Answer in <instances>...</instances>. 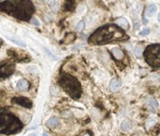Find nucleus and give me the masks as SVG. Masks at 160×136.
I'll return each instance as SVG.
<instances>
[{"mask_svg":"<svg viewBox=\"0 0 160 136\" xmlns=\"http://www.w3.org/2000/svg\"><path fill=\"white\" fill-rule=\"evenodd\" d=\"M59 85L73 99H79L81 95L80 82L69 74H64L59 79Z\"/></svg>","mask_w":160,"mask_h":136,"instance_id":"obj_4","label":"nucleus"},{"mask_svg":"<svg viewBox=\"0 0 160 136\" xmlns=\"http://www.w3.org/2000/svg\"><path fill=\"white\" fill-rule=\"evenodd\" d=\"M27 136H37L36 133H30V134H28Z\"/></svg>","mask_w":160,"mask_h":136,"instance_id":"obj_21","label":"nucleus"},{"mask_svg":"<svg viewBox=\"0 0 160 136\" xmlns=\"http://www.w3.org/2000/svg\"><path fill=\"white\" fill-rule=\"evenodd\" d=\"M12 102L25 108L32 107V102L28 98H26V97H15V98L12 99Z\"/></svg>","mask_w":160,"mask_h":136,"instance_id":"obj_7","label":"nucleus"},{"mask_svg":"<svg viewBox=\"0 0 160 136\" xmlns=\"http://www.w3.org/2000/svg\"><path fill=\"white\" fill-rule=\"evenodd\" d=\"M23 127L17 116L9 112H0V133L13 134Z\"/></svg>","mask_w":160,"mask_h":136,"instance_id":"obj_3","label":"nucleus"},{"mask_svg":"<svg viewBox=\"0 0 160 136\" xmlns=\"http://www.w3.org/2000/svg\"><path fill=\"white\" fill-rule=\"evenodd\" d=\"M17 87L18 89H20V90H27L28 88H29V84L28 82L25 80V79H21V80H19L18 83H17Z\"/></svg>","mask_w":160,"mask_h":136,"instance_id":"obj_10","label":"nucleus"},{"mask_svg":"<svg viewBox=\"0 0 160 136\" xmlns=\"http://www.w3.org/2000/svg\"><path fill=\"white\" fill-rule=\"evenodd\" d=\"M116 24L119 25L120 28L123 29V30H126V29H128V27H129V23H128V22L126 21V19H125V18L118 19V20L116 21Z\"/></svg>","mask_w":160,"mask_h":136,"instance_id":"obj_8","label":"nucleus"},{"mask_svg":"<svg viewBox=\"0 0 160 136\" xmlns=\"http://www.w3.org/2000/svg\"><path fill=\"white\" fill-rule=\"evenodd\" d=\"M148 105H149V106L152 108V111H153V112L156 111V108L158 106V103H157V102H156L155 99H149Z\"/></svg>","mask_w":160,"mask_h":136,"instance_id":"obj_15","label":"nucleus"},{"mask_svg":"<svg viewBox=\"0 0 160 136\" xmlns=\"http://www.w3.org/2000/svg\"><path fill=\"white\" fill-rule=\"evenodd\" d=\"M146 63L153 67H160V44L150 45L144 51Z\"/></svg>","mask_w":160,"mask_h":136,"instance_id":"obj_5","label":"nucleus"},{"mask_svg":"<svg viewBox=\"0 0 160 136\" xmlns=\"http://www.w3.org/2000/svg\"><path fill=\"white\" fill-rule=\"evenodd\" d=\"M132 128V125H131V123L127 120V119H125L122 121V124H121V129H123L124 132H128L130 131Z\"/></svg>","mask_w":160,"mask_h":136,"instance_id":"obj_14","label":"nucleus"},{"mask_svg":"<svg viewBox=\"0 0 160 136\" xmlns=\"http://www.w3.org/2000/svg\"><path fill=\"white\" fill-rule=\"evenodd\" d=\"M30 23H33V24H36V25H40V22L37 21L36 19H31V20H30Z\"/></svg>","mask_w":160,"mask_h":136,"instance_id":"obj_20","label":"nucleus"},{"mask_svg":"<svg viewBox=\"0 0 160 136\" xmlns=\"http://www.w3.org/2000/svg\"><path fill=\"white\" fill-rule=\"evenodd\" d=\"M128 36H126L125 31L115 24H107L95 30L89 37V43L92 45H104L113 41L127 40Z\"/></svg>","mask_w":160,"mask_h":136,"instance_id":"obj_1","label":"nucleus"},{"mask_svg":"<svg viewBox=\"0 0 160 136\" xmlns=\"http://www.w3.org/2000/svg\"><path fill=\"white\" fill-rule=\"evenodd\" d=\"M84 23L81 21L78 23V25H77V30H78L79 32H81L82 30H84Z\"/></svg>","mask_w":160,"mask_h":136,"instance_id":"obj_17","label":"nucleus"},{"mask_svg":"<svg viewBox=\"0 0 160 136\" xmlns=\"http://www.w3.org/2000/svg\"><path fill=\"white\" fill-rule=\"evenodd\" d=\"M135 53H136V55L138 57L142 55V46H138L136 48V49H135Z\"/></svg>","mask_w":160,"mask_h":136,"instance_id":"obj_16","label":"nucleus"},{"mask_svg":"<svg viewBox=\"0 0 160 136\" xmlns=\"http://www.w3.org/2000/svg\"><path fill=\"white\" fill-rule=\"evenodd\" d=\"M10 39L13 42V43H16V44H18V45H20V46H23V47H25V44L24 43H23V42H19L18 40H16V39H12V38H10Z\"/></svg>","mask_w":160,"mask_h":136,"instance_id":"obj_19","label":"nucleus"},{"mask_svg":"<svg viewBox=\"0 0 160 136\" xmlns=\"http://www.w3.org/2000/svg\"><path fill=\"white\" fill-rule=\"evenodd\" d=\"M15 71V64L12 63H0V79H6L11 76Z\"/></svg>","mask_w":160,"mask_h":136,"instance_id":"obj_6","label":"nucleus"},{"mask_svg":"<svg viewBox=\"0 0 160 136\" xmlns=\"http://www.w3.org/2000/svg\"><path fill=\"white\" fill-rule=\"evenodd\" d=\"M149 33H150V30L148 28H146L140 32L139 34H140V36H147V35H149Z\"/></svg>","mask_w":160,"mask_h":136,"instance_id":"obj_18","label":"nucleus"},{"mask_svg":"<svg viewBox=\"0 0 160 136\" xmlns=\"http://www.w3.org/2000/svg\"><path fill=\"white\" fill-rule=\"evenodd\" d=\"M0 9L19 20L28 21L34 12L31 1H0Z\"/></svg>","mask_w":160,"mask_h":136,"instance_id":"obj_2","label":"nucleus"},{"mask_svg":"<svg viewBox=\"0 0 160 136\" xmlns=\"http://www.w3.org/2000/svg\"><path fill=\"white\" fill-rule=\"evenodd\" d=\"M158 21L160 22V13H159V15H158Z\"/></svg>","mask_w":160,"mask_h":136,"instance_id":"obj_23","label":"nucleus"},{"mask_svg":"<svg viewBox=\"0 0 160 136\" xmlns=\"http://www.w3.org/2000/svg\"><path fill=\"white\" fill-rule=\"evenodd\" d=\"M42 136H49V135H48L47 133H43V135H42Z\"/></svg>","mask_w":160,"mask_h":136,"instance_id":"obj_22","label":"nucleus"},{"mask_svg":"<svg viewBox=\"0 0 160 136\" xmlns=\"http://www.w3.org/2000/svg\"><path fill=\"white\" fill-rule=\"evenodd\" d=\"M120 87H121V81L117 79H113L110 82V89L112 92H116V90L120 89Z\"/></svg>","mask_w":160,"mask_h":136,"instance_id":"obj_9","label":"nucleus"},{"mask_svg":"<svg viewBox=\"0 0 160 136\" xmlns=\"http://www.w3.org/2000/svg\"><path fill=\"white\" fill-rule=\"evenodd\" d=\"M156 11V5H150L147 7L146 10H145V15L148 16V17H151L152 15H153V13Z\"/></svg>","mask_w":160,"mask_h":136,"instance_id":"obj_12","label":"nucleus"},{"mask_svg":"<svg viewBox=\"0 0 160 136\" xmlns=\"http://www.w3.org/2000/svg\"><path fill=\"white\" fill-rule=\"evenodd\" d=\"M46 125L49 128H55V127H57L59 125V120H58V119H56V118H52V119H50L47 121Z\"/></svg>","mask_w":160,"mask_h":136,"instance_id":"obj_13","label":"nucleus"},{"mask_svg":"<svg viewBox=\"0 0 160 136\" xmlns=\"http://www.w3.org/2000/svg\"><path fill=\"white\" fill-rule=\"evenodd\" d=\"M112 53L116 60H121L124 57V52L118 48H113L112 49Z\"/></svg>","mask_w":160,"mask_h":136,"instance_id":"obj_11","label":"nucleus"}]
</instances>
